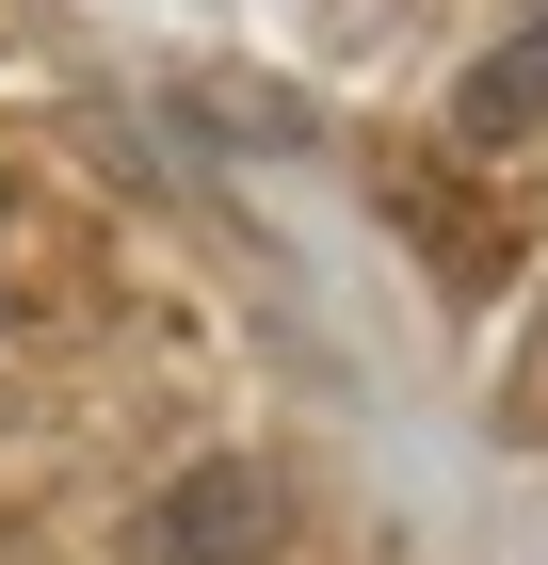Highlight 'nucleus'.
Listing matches in <instances>:
<instances>
[{
	"instance_id": "2",
	"label": "nucleus",
	"mask_w": 548,
	"mask_h": 565,
	"mask_svg": "<svg viewBox=\"0 0 548 565\" xmlns=\"http://www.w3.org/2000/svg\"><path fill=\"white\" fill-rule=\"evenodd\" d=\"M452 130H468V146H516V130H548V0L516 17V49H484V65H468Z\"/></svg>"
},
{
	"instance_id": "1",
	"label": "nucleus",
	"mask_w": 548,
	"mask_h": 565,
	"mask_svg": "<svg viewBox=\"0 0 548 565\" xmlns=\"http://www.w3.org/2000/svg\"><path fill=\"white\" fill-rule=\"evenodd\" d=\"M275 533H291V501H275V469H178L162 501H146V565H275Z\"/></svg>"
}]
</instances>
